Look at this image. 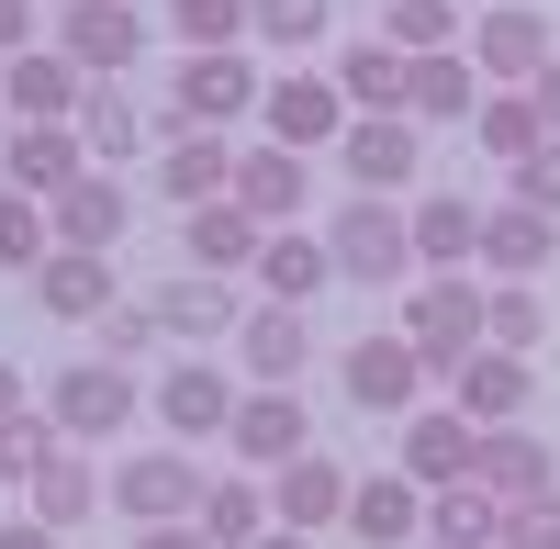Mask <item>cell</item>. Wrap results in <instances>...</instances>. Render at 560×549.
I'll list each match as a JSON object with an SVG mask.
<instances>
[{
  "label": "cell",
  "mask_w": 560,
  "mask_h": 549,
  "mask_svg": "<svg viewBox=\"0 0 560 549\" xmlns=\"http://www.w3.org/2000/svg\"><path fill=\"white\" fill-rule=\"evenodd\" d=\"M34 303L57 314V326H102V314L124 303V281H113V258H90V247H57L34 269Z\"/></svg>",
  "instance_id": "83f0119b"
},
{
  "label": "cell",
  "mask_w": 560,
  "mask_h": 549,
  "mask_svg": "<svg viewBox=\"0 0 560 549\" xmlns=\"http://www.w3.org/2000/svg\"><path fill=\"white\" fill-rule=\"evenodd\" d=\"M549 258H560V213H538V202H482V281H549Z\"/></svg>",
  "instance_id": "4fadbf2b"
},
{
  "label": "cell",
  "mask_w": 560,
  "mask_h": 549,
  "mask_svg": "<svg viewBox=\"0 0 560 549\" xmlns=\"http://www.w3.org/2000/svg\"><path fill=\"white\" fill-rule=\"evenodd\" d=\"M471 482L493 493V505L560 493V448H549V437H527V427H482V448H471Z\"/></svg>",
  "instance_id": "44dd1931"
},
{
  "label": "cell",
  "mask_w": 560,
  "mask_h": 549,
  "mask_svg": "<svg viewBox=\"0 0 560 549\" xmlns=\"http://www.w3.org/2000/svg\"><path fill=\"white\" fill-rule=\"evenodd\" d=\"M303 448H314V416H303V393H292V382H247V393H236V427H224V460L269 482L280 460H303Z\"/></svg>",
  "instance_id": "9c48e42d"
},
{
  "label": "cell",
  "mask_w": 560,
  "mask_h": 549,
  "mask_svg": "<svg viewBox=\"0 0 560 549\" xmlns=\"http://www.w3.org/2000/svg\"><path fill=\"white\" fill-rule=\"evenodd\" d=\"M471 68H482V90H527L549 57H560V34H549V12L538 0H493V12H471Z\"/></svg>",
  "instance_id": "30bf717a"
},
{
  "label": "cell",
  "mask_w": 560,
  "mask_h": 549,
  "mask_svg": "<svg viewBox=\"0 0 560 549\" xmlns=\"http://www.w3.org/2000/svg\"><path fill=\"white\" fill-rule=\"evenodd\" d=\"M179 247H191V269H213V281H258L269 224L247 202H202V213H179Z\"/></svg>",
  "instance_id": "603a6c76"
},
{
  "label": "cell",
  "mask_w": 560,
  "mask_h": 549,
  "mask_svg": "<svg viewBox=\"0 0 560 549\" xmlns=\"http://www.w3.org/2000/svg\"><path fill=\"white\" fill-rule=\"evenodd\" d=\"M493 527H504V505H493L482 482H438L427 493V538L438 549H493Z\"/></svg>",
  "instance_id": "d590c367"
},
{
  "label": "cell",
  "mask_w": 560,
  "mask_h": 549,
  "mask_svg": "<svg viewBox=\"0 0 560 549\" xmlns=\"http://www.w3.org/2000/svg\"><path fill=\"white\" fill-rule=\"evenodd\" d=\"M45 258H57V224H45V202H34V191H0V269H12V281H34Z\"/></svg>",
  "instance_id": "60d3db41"
},
{
  "label": "cell",
  "mask_w": 560,
  "mask_h": 549,
  "mask_svg": "<svg viewBox=\"0 0 560 549\" xmlns=\"http://www.w3.org/2000/svg\"><path fill=\"white\" fill-rule=\"evenodd\" d=\"M45 416H57L68 448H113V437H135V371L68 359V371H45Z\"/></svg>",
  "instance_id": "5b68a950"
},
{
  "label": "cell",
  "mask_w": 560,
  "mask_h": 549,
  "mask_svg": "<svg viewBox=\"0 0 560 549\" xmlns=\"http://www.w3.org/2000/svg\"><path fill=\"white\" fill-rule=\"evenodd\" d=\"M314 236H325V258H337V281H359V292L427 281V269H415V236H404V202H382V191H348Z\"/></svg>",
  "instance_id": "6da1fadb"
},
{
  "label": "cell",
  "mask_w": 560,
  "mask_h": 549,
  "mask_svg": "<svg viewBox=\"0 0 560 549\" xmlns=\"http://www.w3.org/2000/svg\"><path fill=\"white\" fill-rule=\"evenodd\" d=\"M79 147H90V168H124L135 147H147V113H135L124 79H90V102H79Z\"/></svg>",
  "instance_id": "d6a6232c"
},
{
  "label": "cell",
  "mask_w": 560,
  "mask_h": 549,
  "mask_svg": "<svg viewBox=\"0 0 560 549\" xmlns=\"http://www.w3.org/2000/svg\"><path fill=\"white\" fill-rule=\"evenodd\" d=\"M382 34L404 45V57H438V45H459V34H471V12H459V0H393V12H382Z\"/></svg>",
  "instance_id": "b9f144b4"
},
{
  "label": "cell",
  "mask_w": 560,
  "mask_h": 549,
  "mask_svg": "<svg viewBox=\"0 0 560 549\" xmlns=\"http://www.w3.org/2000/svg\"><path fill=\"white\" fill-rule=\"evenodd\" d=\"M258 90H269V79L247 68V45H224V57H179L158 135H236V124L258 113Z\"/></svg>",
  "instance_id": "277c9868"
},
{
  "label": "cell",
  "mask_w": 560,
  "mask_h": 549,
  "mask_svg": "<svg viewBox=\"0 0 560 549\" xmlns=\"http://www.w3.org/2000/svg\"><path fill=\"white\" fill-rule=\"evenodd\" d=\"M57 448H68V437H57V416H45V404H34V416H12V427H0V482H34Z\"/></svg>",
  "instance_id": "7bdbcfd3"
},
{
  "label": "cell",
  "mask_w": 560,
  "mask_h": 549,
  "mask_svg": "<svg viewBox=\"0 0 560 549\" xmlns=\"http://www.w3.org/2000/svg\"><path fill=\"white\" fill-rule=\"evenodd\" d=\"M147 303H158V326H168L179 348L236 337V314H247V292H236V281H213V269H191V281H168V292H147Z\"/></svg>",
  "instance_id": "f546056e"
},
{
  "label": "cell",
  "mask_w": 560,
  "mask_h": 549,
  "mask_svg": "<svg viewBox=\"0 0 560 549\" xmlns=\"http://www.w3.org/2000/svg\"><path fill=\"white\" fill-rule=\"evenodd\" d=\"M471 448H482V427L459 416V404H415V416H404V460H393V471L438 493V482H471Z\"/></svg>",
  "instance_id": "d6986e66"
},
{
  "label": "cell",
  "mask_w": 560,
  "mask_h": 549,
  "mask_svg": "<svg viewBox=\"0 0 560 549\" xmlns=\"http://www.w3.org/2000/svg\"><path fill=\"white\" fill-rule=\"evenodd\" d=\"M23 45H34V0H0V68H12Z\"/></svg>",
  "instance_id": "bcb514c9"
},
{
  "label": "cell",
  "mask_w": 560,
  "mask_h": 549,
  "mask_svg": "<svg viewBox=\"0 0 560 549\" xmlns=\"http://www.w3.org/2000/svg\"><path fill=\"white\" fill-rule=\"evenodd\" d=\"M12 416H34V393H23V371H12V359H0V427H12Z\"/></svg>",
  "instance_id": "f907efd6"
},
{
  "label": "cell",
  "mask_w": 560,
  "mask_h": 549,
  "mask_svg": "<svg viewBox=\"0 0 560 549\" xmlns=\"http://www.w3.org/2000/svg\"><path fill=\"white\" fill-rule=\"evenodd\" d=\"M247 12L258 0H168V34L179 57H224V45H247Z\"/></svg>",
  "instance_id": "74e56055"
},
{
  "label": "cell",
  "mask_w": 560,
  "mask_h": 549,
  "mask_svg": "<svg viewBox=\"0 0 560 549\" xmlns=\"http://www.w3.org/2000/svg\"><path fill=\"white\" fill-rule=\"evenodd\" d=\"M191 527H202L213 549H258V538L280 527V516H269V482H258V471H213V482H202V516H191Z\"/></svg>",
  "instance_id": "4dcf8cb0"
},
{
  "label": "cell",
  "mask_w": 560,
  "mask_h": 549,
  "mask_svg": "<svg viewBox=\"0 0 560 549\" xmlns=\"http://www.w3.org/2000/svg\"><path fill=\"white\" fill-rule=\"evenodd\" d=\"M124 549H213V538H202V527H135Z\"/></svg>",
  "instance_id": "7dc6e473"
},
{
  "label": "cell",
  "mask_w": 560,
  "mask_h": 549,
  "mask_svg": "<svg viewBox=\"0 0 560 549\" xmlns=\"http://www.w3.org/2000/svg\"><path fill=\"white\" fill-rule=\"evenodd\" d=\"M45 224H57V247L113 258V247L135 236V179H124V168H90L79 191H57V202H45Z\"/></svg>",
  "instance_id": "5bb4252c"
},
{
  "label": "cell",
  "mask_w": 560,
  "mask_h": 549,
  "mask_svg": "<svg viewBox=\"0 0 560 549\" xmlns=\"http://www.w3.org/2000/svg\"><path fill=\"white\" fill-rule=\"evenodd\" d=\"M337 168H348V191L404 202L415 168H427V124H415V113H359V124L337 135Z\"/></svg>",
  "instance_id": "8fae6325"
},
{
  "label": "cell",
  "mask_w": 560,
  "mask_h": 549,
  "mask_svg": "<svg viewBox=\"0 0 560 549\" xmlns=\"http://www.w3.org/2000/svg\"><path fill=\"white\" fill-rule=\"evenodd\" d=\"M158 348H168V326H158V303H113L102 326H90V359H113V371H147Z\"/></svg>",
  "instance_id": "ab89813d"
},
{
  "label": "cell",
  "mask_w": 560,
  "mask_h": 549,
  "mask_svg": "<svg viewBox=\"0 0 560 549\" xmlns=\"http://www.w3.org/2000/svg\"><path fill=\"white\" fill-rule=\"evenodd\" d=\"M382 12H393V0H382Z\"/></svg>",
  "instance_id": "11a10c76"
},
{
  "label": "cell",
  "mask_w": 560,
  "mask_h": 549,
  "mask_svg": "<svg viewBox=\"0 0 560 549\" xmlns=\"http://www.w3.org/2000/svg\"><path fill=\"white\" fill-rule=\"evenodd\" d=\"M236 371H224L213 348H179V359H158V382H147V404H158V437H179V448H213L224 427H236Z\"/></svg>",
  "instance_id": "3957f363"
},
{
  "label": "cell",
  "mask_w": 560,
  "mask_h": 549,
  "mask_svg": "<svg viewBox=\"0 0 560 549\" xmlns=\"http://www.w3.org/2000/svg\"><path fill=\"white\" fill-rule=\"evenodd\" d=\"M45 45H57L68 68H90V79H135V57H147V12H135V0H68Z\"/></svg>",
  "instance_id": "7c38bea8"
},
{
  "label": "cell",
  "mask_w": 560,
  "mask_h": 549,
  "mask_svg": "<svg viewBox=\"0 0 560 549\" xmlns=\"http://www.w3.org/2000/svg\"><path fill=\"white\" fill-rule=\"evenodd\" d=\"M348 538H359V549H415V538H427V482L359 471V493H348Z\"/></svg>",
  "instance_id": "d4e9b609"
},
{
  "label": "cell",
  "mask_w": 560,
  "mask_h": 549,
  "mask_svg": "<svg viewBox=\"0 0 560 549\" xmlns=\"http://www.w3.org/2000/svg\"><path fill=\"white\" fill-rule=\"evenodd\" d=\"M404 348L427 359V382H448L459 359H482V269H427V281H404Z\"/></svg>",
  "instance_id": "7a4b0ae2"
},
{
  "label": "cell",
  "mask_w": 560,
  "mask_h": 549,
  "mask_svg": "<svg viewBox=\"0 0 560 549\" xmlns=\"http://www.w3.org/2000/svg\"><path fill=\"white\" fill-rule=\"evenodd\" d=\"M337 90H348V113H404V45L393 34L337 45Z\"/></svg>",
  "instance_id": "836d02e7"
},
{
  "label": "cell",
  "mask_w": 560,
  "mask_h": 549,
  "mask_svg": "<svg viewBox=\"0 0 560 549\" xmlns=\"http://www.w3.org/2000/svg\"><path fill=\"white\" fill-rule=\"evenodd\" d=\"M459 12H471V0H459Z\"/></svg>",
  "instance_id": "db71d44e"
},
{
  "label": "cell",
  "mask_w": 560,
  "mask_h": 549,
  "mask_svg": "<svg viewBox=\"0 0 560 549\" xmlns=\"http://www.w3.org/2000/svg\"><path fill=\"white\" fill-rule=\"evenodd\" d=\"M404 236H415V269H471L482 258V202L471 191H415Z\"/></svg>",
  "instance_id": "cb8c5ba5"
},
{
  "label": "cell",
  "mask_w": 560,
  "mask_h": 549,
  "mask_svg": "<svg viewBox=\"0 0 560 549\" xmlns=\"http://www.w3.org/2000/svg\"><path fill=\"white\" fill-rule=\"evenodd\" d=\"M0 549H68L57 527H34V516H12V527H0Z\"/></svg>",
  "instance_id": "681fc988"
},
{
  "label": "cell",
  "mask_w": 560,
  "mask_h": 549,
  "mask_svg": "<svg viewBox=\"0 0 560 549\" xmlns=\"http://www.w3.org/2000/svg\"><path fill=\"white\" fill-rule=\"evenodd\" d=\"M102 505H113V482L90 471V448H57V460L23 482V516H34V527H57V538H68V527H90Z\"/></svg>",
  "instance_id": "f1b7e54d"
},
{
  "label": "cell",
  "mask_w": 560,
  "mask_h": 549,
  "mask_svg": "<svg viewBox=\"0 0 560 549\" xmlns=\"http://www.w3.org/2000/svg\"><path fill=\"white\" fill-rule=\"evenodd\" d=\"M359 113H348V90H337V68H280L269 90H258V135H269V147H292V157H314V147H337V135H348Z\"/></svg>",
  "instance_id": "8992f818"
},
{
  "label": "cell",
  "mask_w": 560,
  "mask_h": 549,
  "mask_svg": "<svg viewBox=\"0 0 560 549\" xmlns=\"http://www.w3.org/2000/svg\"><path fill=\"white\" fill-rule=\"evenodd\" d=\"M504 202H538V213H560V135L527 157V168H504Z\"/></svg>",
  "instance_id": "f6af8a7d"
},
{
  "label": "cell",
  "mask_w": 560,
  "mask_h": 549,
  "mask_svg": "<svg viewBox=\"0 0 560 549\" xmlns=\"http://www.w3.org/2000/svg\"><path fill=\"white\" fill-rule=\"evenodd\" d=\"M404 113H415V124H471V113H482V68H471V45L404 57Z\"/></svg>",
  "instance_id": "4316f807"
},
{
  "label": "cell",
  "mask_w": 560,
  "mask_h": 549,
  "mask_svg": "<svg viewBox=\"0 0 560 549\" xmlns=\"http://www.w3.org/2000/svg\"><path fill=\"white\" fill-rule=\"evenodd\" d=\"M493 549H560V493H527V505H504Z\"/></svg>",
  "instance_id": "ee69618b"
},
{
  "label": "cell",
  "mask_w": 560,
  "mask_h": 549,
  "mask_svg": "<svg viewBox=\"0 0 560 549\" xmlns=\"http://www.w3.org/2000/svg\"><path fill=\"white\" fill-rule=\"evenodd\" d=\"M527 102H538V124H549V135H560V57H549V68H538V79H527Z\"/></svg>",
  "instance_id": "c3c4849f"
},
{
  "label": "cell",
  "mask_w": 560,
  "mask_h": 549,
  "mask_svg": "<svg viewBox=\"0 0 560 549\" xmlns=\"http://www.w3.org/2000/svg\"><path fill=\"white\" fill-rule=\"evenodd\" d=\"M471 135H482V157H493V168H527V157L549 147V124H538V102H527V90H482Z\"/></svg>",
  "instance_id": "e575fe53"
},
{
  "label": "cell",
  "mask_w": 560,
  "mask_h": 549,
  "mask_svg": "<svg viewBox=\"0 0 560 549\" xmlns=\"http://www.w3.org/2000/svg\"><path fill=\"white\" fill-rule=\"evenodd\" d=\"M90 179V147H79V124H12V147H0V191H34V202H57Z\"/></svg>",
  "instance_id": "e0dca14e"
},
{
  "label": "cell",
  "mask_w": 560,
  "mask_h": 549,
  "mask_svg": "<svg viewBox=\"0 0 560 549\" xmlns=\"http://www.w3.org/2000/svg\"><path fill=\"white\" fill-rule=\"evenodd\" d=\"M202 482H213V471L191 460V448L158 437L147 460L113 471V516H124V527H191V516H202Z\"/></svg>",
  "instance_id": "ba28073f"
},
{
  "label": "cell",
  "mask_w": 560,
  "mask_h": 549,
  "mask_svg": "<svg viewBox=\"0 0 560 549\" xmlns=\"http://www.w3.org/2000/svg\"><path fill=\"white\" fill-rule=\"evenodd\" d=\"M415 549H438V538H415Z\"/></svg>",
  "instance_id": "f5cc1de1"
},
{
  "label": "cell",
  "mask_w": 560,
  "mask_h": 549,
  "mask_svg": "<svg viewBox=\"0 0 560 549\" xmlns=\"http://www.w3.org/2000/svg\"><path fill=\"white\" fill-rule=\"evenodd\" d=\"M325 23H337V0H258V12H247V34H258V45H280L292 68L325 45Z\"/></svg>",
  "instance_id": "f35d334b"
},
{
  "label": "cell",
  "mask_w": 560,
  "mask_h": 549,
  "mask_svg": "<svg viewBox=\"0 0 560 549\" xmlns=\"http://www.w3.org/2000/svg\"><path fill=\"white\" fill-rule=\"evenodd\" d=\"M549 337V303H538V281H482V348H538Z\"/></svg>",
  "instance_id": "8d00e7d4"
},
{
  "label": "cell",
  "mask_w": 560,
  "mask_h": 549,
  "mask_svg": "<svg viewBox=\"0 0 560 549\" xmlns=\"http://www.w3.org/2000/svg\"><path fill=\"white\" fill-rule=\"evenodd\" d=\"M224 348H236L247 382H303V371H314V314H303V303H247Z\"/></svg>",
  "instance_id": "9a60e30c"
},
{
  "label": "cell",
  "mask_w": 560,
  "mask_h": 549,
  "mask_svg": "<svg viewBox=\"0 0 560 549\" xmlns=\"http://www.w3.org/2000/svg\"><path fill=\"white\" fill-rule=\"evenodd\" d=\"M337 393L359 404V416H415V404H427V359L404 348V326H370V337H348L337 348Z\"/></svg>",
  "instance_id": "52a82bcc"
},
{
  "label": "cell",
  "mask_w": 560,
  "mask_h": 549,
  "mask_svg": "<svg viewBox=\"0 0 560 549\" xmlns=\"http://www.w3.org/2000/svg\"><path fill=\"white\" fill-rule=\"evenodd\" d=\"M325 281H337V258H325L314 224H280V236L258 247V303H314Z\"/></svg>",
  "instance_id": "1f68e13d"
},
{
  "label": "cell",
  "mask_w": 560,
  "mask_h": 549,
  "mask_svg": "<svg viewBox=\"0 0 560 549\" xmlns=\"http://www.w3.org/2000/svg\"><path fill=\"white\" fill-rule=\"evenodd\" d=\"M224 202H247L269 236H280V224H303V202H314V157H292V147L258 135V147H236V191H224Z\"/></svg>",
  "instance_id": "ac0fdd59"
},
{
  "label": "cell",
  "mask_w": 560,
  "mask_h": 549,
  "mask_svg": "<svg viewBox=\"0 0 560 549\" xmlns=\"http://www.w3.org/2000/svg\"><path fill=\"white\" fill-rule=\"evenodd\" d=\"M527 393H538V371H527L516 348H482V359H459V371H448V404H459L471 427H527Z\"/></svg>",
  "instance_id": "7402d4cb"
},
{
  "label": "cell",
  "mask_w": 560,
  "mask_h": 549,
  "mask_svg": "<svg viewBox=\"0 0 560 549\" xmlns=\"http://www.w3.org/2000/svg\"><path fill=\"white\" fill-rule=\"evenodd\" d=\"M158 191L179 213H202L236 191V135H158Z\"/></svg>",
  "instance_id": "484cf974"
},
{
  "label": "cell",
  "mask_w": 560,
  "mask_h": 549,
  "mask_svg": "<svg viewBox=\"0 0 560 549\" xmlns=\"http://www.w3.org/2000/svg\"><path fill=\"white\" fill-rule=\"evenodd\" d=\"M258 549H325V538H303V527H269V538H258Z\"/></svg>",
  "instance_id": "816d5d0a"
},
{
  "label": "cell",
  "mask_w": 560,
  "mask_h": 549,
  "mask_svg": "<svg viewBox=\"0 0 560 549\" xmlns=\"http://www.w3.org/2000/svg\"><path fill=\"white\" fill-rule=\"evenodd\" d=\"M348 493H359V471H348V460H325V448H303V460H280V471H269V516H280V527H303V538H325V527H348Z\"/></svg>",
  "instance_id": "2e32d148"
},
{
  "label": "cell",
  "mask_w": 560,
  "mask_h": 549,
  "mask_svg": "<svg viewBox=\"0 0 560 549\" xmlns=\"http://www.w3.org/2000/svg\"><path fill=\"white\" fill-rule=\"evenodd\" d=\"M0 102H12V124H79V102H90V68H68L57 45H23V57L0 68Z\"/></svg>",
  "instance_id": "ffe728a7"
}]
</instances>
